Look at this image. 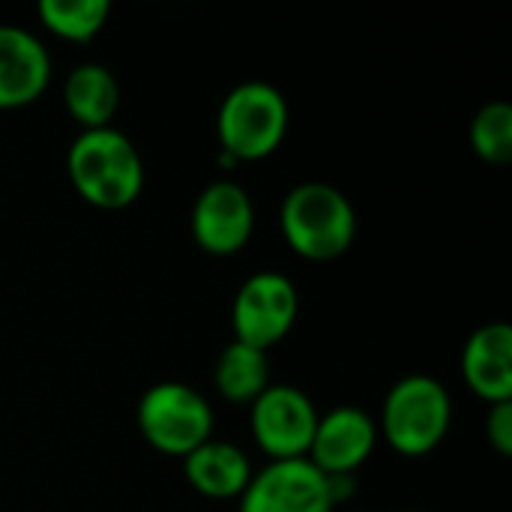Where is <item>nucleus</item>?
<instances>
[{
    "label": "nucleus",
    "mask_w": 512,
    "mask_h": 512,
    "mask_svg": "<svg viewBox=\"0 0 512 512\" xmlns=\"http://www.w3.org/2000/svg\"><path fill=\"white\" fill-rule=\"evenodd\" d=\"M138 429L153 450L186 459L192 450L210 441L213 408L195 387L162 381L141 396Z\"/></svg>",
    "instance_id": "obj_5"
},
{
    "label": "nucleus",
    "mask_w": 512,
    "mask_h": 512,
    "mask_svg": "<svg viewBox=\"0 0 512 512\" xmlns=\"http://www.w3.org/2000/svg\"><path fill=\"white\" fill-rule=\"evenodd\" d=\"M486 438L495 447L498 456H512V399L510 402H495L486 417Z\"/></svg>",
    "instance_id": "obj_18"
},
{
    "label": "nucleus",
    "mask_w": 512,
    "mask_h": 512,
    "mask_svg": "<svg viewBox=\"0 0 512 512\" xmlns=\"http://www.w3.org/2000/svg\"><path fill=\"white\" fill-rule=\"evenodd\" d=\"M378 444V423L354 405H339L318 417L315 438L309 447V462L324 477L354 474L372 456Z\"/></svg>",
    "instance_id": "obj_10"
},
{
    "label": "nucleus",
    "mask_w": 512,
    "mask_h": 512,
    "mask_svg": "<svg viewBox=\"0 0 512 512\" xmlns=\"http://www.w3.org/2000/svg\"><path fill=\"white\" fill-rule=\"evenodd\" d=\"M453 402L441 381L429 375H408L393 384L384 399L378 435L408 459L432 453L450 432Z\"/></svg>",
    "instance_id": "obj_4"
},
{
    "label": "nucleus",
    "mask_w": 512,
    "mask_h": 512,
    "mask_svg": "<svg viewBox=\"0 0 512 512\" xmlns=\"http://www.w3.org/2000/svg\"><path fill=\"white\" fill-rule=\"evenodd\" d=\"M111 15L108 0H42L39 21L66 42H90Z\"/></svg>",
    "instance_id": "obj_16"
},
{
    "label": "nucleus",
    "mask_w": 512,
    "mask_h": 512,
    "mask_svg": "<svg viewBox=\"0 0 512 512\" xmlns=\"http://www.w3.org/2000/svg\"><path fill=\"white\" fill-rule=\"evenodd\" d=\"M474 153L489 165H507L512 159V108L507 102H489L471 123Z\"/></svg>",
    "instance_id": "obj_17"
},
{
    "label": "nucleus",
    "mask_w": 512,
    "mask_h": 512,
    "mask_svg": "<svg viewBox=\"0 0 512 512\" xmlns=\"http://www.w3.org/2000/svg\"><path fill=\"white\" fill-rule=\"evenodd\" d=\"M402 512H420V510H402Z\"/></svg>",
    "instance_id": "obj_19"
},
{
    "label": "nucleus",
    "mask_w": 512,
    "mask_h": 512,
    "mask_svg": "<svg viewBox=\"0 0 512 512\" xmlns=\"http://www.w3.org/2000/svg\"><path fill=\"white\" fill-rule=\"evenodd\" d=\"M285 243L306 261H333L345 255L357 237V213L345 192L312 180L294 186L279 210Z\"/></svg>",
    "instance_id": "obj_2"
},
{
    "label": "nucleus",
    "mask_w": 512,
    "mask_h": 512,
    "mask_svg": "<svg viewBox=\"0 0 512 512\" xmlns=\"http://www.w3.org/2000/svg\"><path fill=\"white\" fill-rule=\"evenodd\" d=\"M66 171L75 192L99 210H123L144 189V162L114 126L84 129L66 153Z\"/></svg>",
    "instance_id": "obj_1"
},
{
    "label": "nucleus",
    "mask_w": 512,
    "mask_h": 512,
    "mask_svg": "<svg viewBox=\"0 0 512 512\" xmlns=\"http://www.w3.org/2000/svg\"><path fill=\"white\" fill-rule=\"evenodd\" d=\"M183 474L189 486L204 498H240L252 480V465L237 444L207 441L183 459Z\"/></svg>",
    "instance_id": "obj_13"
},
{
    "label": "nucleus",
    "mask_w": 512,
    "mask_h": 512,
    "mask_svg": "<svg viewBox=\"0 0 512 512\" xmlns=\"http://www.w3.org/2000/svg\"><path fill=\"white\" fill-rule=\"evenodd\" d=\"M462 375L465 384L486 399L510 402L512 399V327L510 324H486L471 333L462 351Z\"/></svg>",
    "instance_id": "obj_12"
},
{
    "label": "nucleus",
    "mask_w": 512,
    "mask_h": 512,
    "mask_svg": "<svg viewBox=\"0 0 512 512\" xmlns=\"http://www.w3.org/2000/svg\"><path fill=\"white\" fill-rule=\"evenodd\" d=\"M318 426L312 399L291 384H270L252 402V435L255 444L273 459H306Z\"/></svg>",
    "instance_id": "obj_7"
},
{
    "label": "nucleus",
    "mask_w": 512,
    "mask_h": 512,
    "mask_svg": "<svg viewBox=\"0 0 512 512\" xmlns=\"http://www.w3.org/2000/svg\"><path fill=\"white\" fill-rule=\"evenodd\" d=\"M327 477L309 459L270 462L252 474L240 495V512H333Z\"/></svg>",
    "instance_id": "obj_8"
},
{
    "label": "nucleus",
    "mask_w": 512,
    "mask_h": 512,
    "mask_svg": "<svg viewBox=\"0 0 512 512\" xmlns=\"http://www.w3.org/2000/svg\"><path fill=\"white\" fill-rule=\"evenodd\" d=\"M288 132V102L267 81H246L234 87L216 117L219 135V162L240 165L258 162L279 150Z\"/></svg>",
    "instance_id": "obj_3"
},
{
    "label": "nucleus",
    "mask_w": 512,
    "mask_h": 512,
    "mask_svg": "<svg viewBox=\"0 0 512 512\" xmlns=\"http://www.w3.org/2000/svg\"><path fill=\"white\" fill-rule=\"evenodd\" d=\"M51 81L45 45L24 27L0 24V111L36 102Z\"/></svg>",
    "instance_id": "obj_11"
},
{
    "label": "nucleus",
    "mask_w": 512,
    "mask_h": 512,
    "mask_svg": "<svg viewBox=\"0 0 512 512\" xmlns=\"http://www.w3.org/2000/svg\"><path fill=\"white\" fill-rule=\"evenodd\" d=\"M216 390L237 405H252L267 387H270V360L267 351L249 348L243 342H231L219 360H216V372H213Z\"/></svg>",
    "instance_id": "obj_15"
},
{
    "label": "nucleus",
    "mask_w": 512,
    "mask_h": 512,
    "mask_svg": "<svg viewBox=\"0 0 512 512\" xmlns=\"http://www.w3.org/2000/svg\"><path fill=\"white\" fill-rule=\"evenodd\" d=\"M255 231V207L240 183H210L192 207V237L210 255L240 252Z\"/></svg>",
    "instance_id": "obj_9"
},
{
    "label": "nucleus",
    "mask_w": 512,
    "mask_h": 512,
    "mask_svg": "<svg viewBox=\"0 0 512 512\" xmlns=\"http://www.w3.org/2000/svg\"><path fill=\"white\" fill-rule=\"evenodd\" d=\"M63 102L69 117L84 129H105L120 105V84L108 66L81 63L63 81Z\"/></svg>",
    "instance_id": "obj_14"
},
{
    "label": "nucleus",
    "mask_w": 512,
    "mask_h": 512,
    "mask_svg": "<svg viewBox=\"0 0 512 512\" xmlns=\"http://www.w3.org/2000/svg\"><path fill=\"white\" fill-rule=\"evenodd\" d=\"M300 312V297L297 288L288 276L264 270L249 276L231 309V327H234V342H243L258 351H270L279 345L291 327L297 324Z\"/></svg>",
    "instance_id": "obj_6"
}]
</instances>
